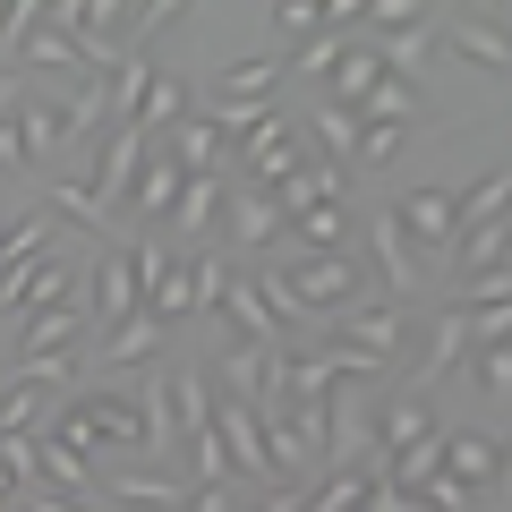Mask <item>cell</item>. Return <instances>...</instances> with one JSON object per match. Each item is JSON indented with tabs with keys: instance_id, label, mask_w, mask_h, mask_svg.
I'll return each instance as SVG.
<instances>
[{
	"instance_id": "cell-33",
	"label": "cell",
	"mask_w": 512,
	"mask_h": 512,
	"mask_svg": "<svg viewBox=\"0 0 512 512\" xmlns=\"http://www.w3.org/2000/svg\"><path fill=\"white\" fill-rule=\"evenodd\" d=\"M265 18H274V35H291V43H308V35H325V26H333L316 0H274Z\"/></svg>"
},
{
	"instance_id": "cell-35",
	"label": "cell",
	"mask_w": 512,
	"mask_h": 512,
	"mask_svg": "<svg viewBox=\"0 0 512 512\" xmlns=\"http://www.w3.org/2000/svg\"><path fill=\"white\" fill-rule=\"evenodd\" d=\"M35 419H43V393L35 384H9L0 393V436H35Z\"/></svg>"
},
{
	"instance_id": "cell-29",
	"label": "cell",
	"mask_w": 512,
	"mask_h": 512,
	"mask_svg": "<svg viewBox=\"0 0 512 512\" xmlns=\"http://www.w3.org/2000/svg\"><path fill=\"white\" fill-rule=\"evenodd\" d=\"M35 453H43V470H35V487H94V470H86V453H69V444H52V436H35Z\"/></svg>"
},
{
	"instance_id": "cell-12",
	"label": "cell",
	"mask_w": 512,
	"mask_h": 512,
	"mask_svg": "<svg viewBox=\"0 0 512 512\" xmlns=\"http://www.w3.org/2000/svg\"><path fill=\"white\" fill-rule=\"evenodd\" d=\"M444 478H461V487H495V495H504V436H444Z\"/></svg>"
},
{
	"instance_id": "cell-5",
	"label": "cell",
	"mask_w": 512,
	"mask_h": 512,
	"mask_svg": "<svg viewBox=\"0 0 512 512\" xmlns=\"http://www.w3.org/2000/svg\"><path fill=\"white\" fill-rule=\"evenodd\" d=\"M214 436H222L231 478H265V487H282V478H274V453H265V419H256L248 402H222V410H214Z\"/></svg>"
},
{
	"instance_id": "cell-41",
	"label": "cell",
	"mask_w": 512,
	"mask_h": 512,
	"mask_svg": "<svg viewBox=\"0 0 512 512\" xmlns=\"http://www.w3.org/2000/svg\"><path fill=\"white\" fill-rule=\"evenodd\" d=\"M26 103H35V77H26V69H0V120H18Z\"/></svg>"
},
{
	"instance_id": "cell-2",
	"label": "cell",
	"mask_w": 512,
	"mask_h": 512,
	"mask_svg": "<svg viewBox=\"0 0 512 512\" xmlns=\"http://www.w3.org/2000/svg\"><path fill=\"white\" fill-rule=\"evenodd\" d=\"M239 154H248V188H256V197H265L282 171L308 163V146H299V120H291V111H265V120L239 137Z\"/></svg>"
},
{
	"instance_id": "cell-6",
	"label": "cell",
	"mask_w": 512,
	"mask_h": 512,
	"mask_svg": "<svg viewBox=\"0 0 512 512\" xmlns=\"http://www.w3.org/2000/svg\"><path fill=\"white\" fill-rule=\"evenodd\" d=\"M393 231L410 239V256H419V248L444 256V248L461 239V214H453V197H444V188H410V197L393 205Z\"/></svg>"
},
{
	"instance_id": "cell-24",
	"label": "cell",
	"mask_w": 512,
	"mask_h": 512,
	"mask_svg": "<svg viewBox=\"0 0 512 512\" xmlns=\"http://www.w3.org/2000/svg\"><path fill=\"white\" fill-rule=\"evenodd\" d=\"M231 239H239V248H274V239H282V214H274V205H265V197H256V188H248V197H239L231 205Z\"/></svg>"
},
{
	"instance_id": "cell-42",
	"label": "cell",
	"mask_w": 512,
	"mask_h": 512,
	"mask_svg": "<svg viewBox=\"0 0 512 512\" xmlns=\"http://www.w3.org/2000/svg\"><path fill=\"white\" fill-rule=\"evenodd\" d=\"M9 512H77V504H60V487H18Z\"/></svg>"
},
{
	"instance_id": "cell-32",
	"label": "cell",
	"mask_w": 512,
	"mask_h": 512,
	"mask_svg": "<svg viewBox=\"0 0 512 512\" xmlns=\"http://www.w3.org/2000/svg\"><path fill=\"white\" fill-rule=\"evenodd\" d=\"M291 231H299V239H308V248H316V256H333V248H342V231H350V214H342V197H333V205H316V214H299V222H291Z\"/></svg>"
},
{
	"instance_id": "cell-38",
	"label": "cell",
	"mask_w": 512,
	"mask_h": 512,
	"mask_svg": "<svg viewBox=\"0 0 512 512\" xmlns=\"http://www.w3.org/2000/svg\"><path fill=\"white\" fill-rule=\"evenodd\" d=\"M35 470H43L35 436H0V478H9V487H35Z\"/></svg>"
},
{
	"instance_id": "cell-20",
	"label": "cell",
	"mask_w": 512,
	"mask_h": 512,
	"mask_svg": "<svg viewBox=\"0 0 512 512\" xmlns=\"http://www.w3.org/2000/svg\"><path fill=\"white\" fill-rule=\"evenodd\" d=\"M77 325H86V308H43V316H26V342H18V359H60V350L77 342Z\"/></svg>"
},
{
	"instance_id": "cell-39",
	"label": "cell",
	"mask_w": 512,
	"mask_h": 512,
	"mask_svg": "<svg viewBox=\"0 0 512 512\" xmlns=\"http://www.w3.org/2000/svg\"><path fill=\"white\" fill-rule=\"evenodd\" d=\"M402 137H410V128H359V146H350V163L384 171V163H393V154H402Z\"/></svg>"
},
{
	"instance_id": "cell-14",
	"label": "cell",
	"mask_w": 512,
	"mask_h": 512,
	"mask_svg": "<svg viewBox=\"0 0 512 512\" xmlns=\"http://www.w3.org/2000/svg\"><path fill=\"white\" fill-rule=\"evenodd\" d=\"M137 308H146V291H137V265H128V256H103V274H94V325L120 333Z\"/></svg>"
},
{
	"instance_id": "cell-11",
	"label": "cell",
	"mask_w": 512,
	"mask_h": 512,
	"mask_svg": "<svg viewBox=\"0 0 512 512\" xmlns=\"http://www.w3.org/2000/svg\"><path fill=\"white\" fill-rule=\"evenodd\" d=\"M9 52L26 60V77H52V69H77V77H86V52H77V35H60L43 9H35V26H26V35H9Z\"/></svg>"
},
{
	"instance_id": "cell-31",
	"label": "cell",
	"mask_w": 512,
	"mask_h": 512,
	"mask_svg": "<svg viewBox=\"0 0 512 512\" xmlns=\"http://www.w3.org/2000/svg\"><path fill=\"white\" fill-rule=\"evenodd\" d=\"M214 214H222V180H180L171 222H180V231H214Z\"/></svg>"
},
{
	"instance_id": "cell-44",
	"label": "cell",
	"mask_w": 512,
	"mask_h": 512,
	"mask_svg": "<svg viewBox=\"0 0 512 512\" xmlns=\"http://www.w3.org/2000/svg\"><path fill=\"white\" fill-rule=\"evenodd\" d=\"M367 512H419V504H410L402 487H384V478H376V487H367Z\"/></svg>"
},
{
	"instance_id": "cell-36",
	"label": "cell",
	"mask_w": 512,
	"mask_h": 512,
	"mask_svg": "<svg viewBox=\"0 0 512 512\" xmlns=\"http://www.w3.org/2000/svg\"><path fill=\"white\" fill-rule=\"evenodd\" d=\"M316 137H325V163H350V146H359V120H350L342 103L316 111Z\"/></svg>"
},
{
	"instance_id": "cell-8",
	"label": "cell",
	"mask_w": 512,
	"mask_h": 512,
	"mask_svg": "<svg viewBox=\"0 0 512 512\" xmlns=\"http://www.w3.org/2000/svg\"><path fill=\"white\" fill-rule=\"evenodd\" d=\"M333 197H342V163H325V154H308L299 171H282V180L265 188V205L282 214V231H291L299 214H316V205H333Z\"/></svg>"
},
{
	"instance_id": "cell-45",
	"label": "cell",
	"mask_w": 512,
	"mask_h": 512,
	"mask_svg": "<svg viewBox=\"0 0 512 512\" xmlns=\"http://www.w3.org/2000/svg\"><path fill=\"white\" fill-rule=\"evenodd\" d=\"M265 512H308V495H299L291 478H282V487H265Z\"/></svg>"
},
{
	"instance_id": "cell-17",
	"label": "cell",
	"mask_w": 512,
	"mask_h": 512,
	"mask_svg": "<svg viewBox=\"0 0 512 512\" xmlns=\"http://www.w3.org/2000/svg\"><path fill=\"white\" fill-rule=\"evenodd\" d=\"M146 316H154V325L205 316V308H197V282H188V265H180V256H163V274H146Z\"/></svg>"
},
{
	"instance_id": "cell-26",
	"label": "cell",
	"mask_w": 512,
	"mask_h": 512,
	"mask_svg": "<svg viewBox=\"0 0 512 512\" xmlns=\"http://www.w3.org/2000/svg\"><path fill=\"white\" fill-rule=\"evenodd\" d=\"M453 256H461V274H487V265H504V214H495V222H461Z\"/></svg>"
},
{
	"instance_id": "cell-19",
	"label": "cell",
	"mask_w": 512,
	"mask_h": 512,
	"mask_svg": "<svg viewBox=\"0 0 512 512\" xmlns=\"http://www.w3.org/2000/svg\"><path fill=\"white\" fill-rule=\"evenodd\" d=\"M376 77H384L376 43H367V35H350V43H342V60H333V103H342V111H359V94L376 86Z\"/></svg>"
},
{
	"instance_id": "cell-27",
	"label": "cell",
	"mask_w": 512,
	"mask_h": 512,
	"mask_svg": "<svg viewBox=\"0 0 512 512\" xmlns=\"http://www.w3.org/2000/svg\"><path fill=\"white\" fill-rule=\"evenodd\" d=\"M453 52H461V60H478V69H504V60H512V35H504V26L461 18V26H453Z\"/></svg>"
},
{
	"instance_id": "cell-40",
	"label": "cell",
	"mask_w": 512,
	"mask_h": 512,
	"mask_svg": "<svg viewBox=\"0 0 512 512\" xmlns=\"http://www.w3.org/2000/svg\"><path fill=\"white\" fill-rule=\"evenodd\" d=\"M419 512H470V487L436 470V478H427V504H419Z\"/></svg>"
},
{
	"instance_id": "cell-1",
	"label": "cell",
	"mask_w": 512,
	"mask_h": 512,
	"mask_svg": "<svg viewBox=\"0 0 512 512\" xmlns=\"http://www.w3.org/2000/svg\"><path fill=\"white\" fill-rule=\"evenodd\" d=\"M256 291L274 299L282 325H291V316H350L359 291H367V265L350 248H333V256H282V265L256 274Z\"/></svg>"
},
{
	"instance_id": "cell-7",
	"label": "cell",
	"mask_w": 512,
	"mask_h": 512,
	"mask_svg": "<svg viewBox=\"0 0 512 512\" xmlns=\"http://www.w3.org/2000/svg\"><path fill=\"white\" fill-rule=\"evenodd\" d=\"M222 316L239 325V342H256V350H291V325L274 316V299L256 291V274H239V265H231V282H222Z\"/></svg>"
},
{
	"instance_id": "cell-46",
	"label": "cell",
	"mask_w": 512,
	"mask_h": 512,
	"mask_svg": "<svg viewBox=\"0 0 512 512\" xmlns=\"http://www.w3.org/2000/svg\"><path fill=\"white\" fill-rule=\"evenodd\" d=\"M9 18H18V0H0V43H9Z\"/></svg>"
},
{
	"instance_id": "cell-18",
	"label": "cell",
	"mask_w": 512,
	"mask_h": 512,
	"mask_svg": "<svg viewBox=\"0 0 512 512\" xmlns=\"http://www.w3.org/2000/svg\"><path fill=\"white\" fill-rule=\"evenodd\" d=\"M171 419H180V436H214V384H205V367H180L171 376Z\"/></svg>"
},
{
	"instance_id": "cell-43",
	"label": "cell",
	"mask_w": 512,
	"mask_h": 512,
	"mask_svg": "<svg viewBox=\"0 0 512 512\" xmlns=\"http://www.w3.org/2000/svg\"><path fill=\"white\" fill-rule=\"evenodd\" d=\"M188 512H239L231 487H188Z\"/></svg>"
},
{
	"instance_id": "cell-28",
	"label": "cell",
	"mask_w": 512,
	"mask_h": 512,
	"mask_svg": "<svg viewBox=\"0 0 512 512\" xmlns=\"http://www.w3.org/2000/svg\"><path fill=\"white\" fill-rule=\"evenodd\" d=\"M367 487H376V470H333L325 487L308 495V512H367Z\"/></svg>"
},
{
	"instance_id": "cell-47",
	"label": "cell",
	"mask_w": 512,
	"mask_h": 512,
	"mask_svg": "<svg viewBox=\"0 0 512 512\" xmlns=\"http://www.w3.org/2000/svg\"><path fill=\"white\" fill-rule=\"evenodd\" d=\"M0 504H18V487H9V478H0Z\"/></svg>"
},
{
	"instance_id": "cell-22",
	"label": "cell",
	"mask_w": 512,
	"mask_h": 512,
	"mask_svg": "<svg viewBox=\"0 0 512 512\" xmlns=\"http://www.w3.org/2000/svg\"><path fill=\"white\" fill-rule=\"evenodd\" d=\"M154 350H163V325H154V316H146V308L128 316V325H120V333H103V359H111V367H146V359H154Z\"/></svg>"
},
{
	"instance_id": "cell-37",
	"label": "cell",
	"mask_w": 512,
	"mask_h": 512,
	"mask_svg": "<svg viewBox=\"0 0 512 512\" xmlns=\"http://www.w3.org/2000/svg\"><path fill=\"white\" fill-rule=\"evenodd\" d=\"M461 359H470V376H478V393H487V402L504 410V393H512V359H504V350H461Z\"/></svg>"
},
{
	"instance_id": "cell-30",
	"label": "cell",
	"mask_w": 512,
	"mask_h": 512,
	"mask_svg": "<svg viewBox=\"0 0 512 512\" xmlns=\"http://www.w3.org/2000/svg\"><path fill=\"white\" fill-rule=\"evenodd\" d=\"M504 197H512V171L495 163L478 188H461V197H453V214H461V222H495V214H504Z\"/></svg>"
},
{
	"instance_id": "cell-21",
	"label": "cell",
	"mask_w": 512,
	"mask_h": 512,
	"mask_svg": "<svg viewBox=\"0 0 512 512\" xmlns=\"http://www.w3.org/2000/svg\"><path fill=\"white\" fill-rule=\"evenodd\" d=\"M274 86H291V60H239V69H222L214 103H274Z\"/></svg>"
},
{
	"instance_id": "cell-10",
	"label": "cell",
	"mask_w": 512,
	"mask_h": 512,
	"mask_svg": "<svg viewBox=\"0 0 512 512\" xmlns=\"http://www.w3.org/2000/svg\"><path fill=\"white\" fill-rule=\"evenodd\" d=\"M86 419H94V444H120V453H137V461L154 453L146 419H137V393H86ZM154 470H163V461H154Z\"/></svg>"
},
{
	"instance_id": "cell-15",
	"label": "cell",
	"mask_w": 512,
	"mask_h": 512,
	"mask_svg": "<svg viewBox=\"0 0 512 512\" xmlns=\"http://www.w3.org/2000/svg\"><path fill=\"white\" fill-rule=\"evenodd\" d=\"M367 248H376V282H384V299L419 291V256H410V239L393 231V214H376V222H367Z\"/></svg>"
},
{
	"instance_id": "cell-25",
	"label": "cell",
	"mask_w": 512,
	"mask_h": 512,
	"mask_svg": "<svg viewBox=\"0 0 512 512\" xmlns=\"http://www.w3.org/2000/svg\"><path fill=\"white\" fill-rule=\"evenodd\" d=\"M461 350H470V325H461V308H444V316H436V350L419 359V384H410V393H427V384H436L444 367L461 359Z\"/></svg>"
},
{
	"instance_id": "cell-16",
	"label": "cell",
	"mask_w": 512,
	"mask_h": 512,
	"mask_svg": "<svg viewBox=\"0 0 512 512\" xmlns=\"http://www.w3.org/2000/svg\"><path fill=\"white\" fill-rule=\"evenodd\" d=\"M128 197H137V214H146V222H171V205H180V163L154 146L146 163H137V180H128Z\"/></svg>"
},
{
	"instance_id": "cell-9",
	"label": "cell",
	"mask_w": 512,
	"mask_h": 512,
	"mask_svg": "<svg viewBox=\"0 0 512 512\" xmlns=\"http://www.w3.org/2000/svg\"><path fill=\"white\" fill-rule=\"evenodd\" d=\"M419 436H436V410H427V393H393V402L367 419V444H384V461L410 453ZM384 461H376V470H384Z\"/></svg>"
},
{
	"instance_id": "cell-3",
	"label": "cell",
	"mask_w": 512,
	"mask_h": 512,
	"mask_svg": "<svg viewBox=\"0 0 512 512\" xmlns=\"http://www.w3.org/2000/svg\"><path fill=\"white\" fill-rule=\"evenodd\" d=\"M333 325H342V333H333V342H342V350H367V359H402V350H410V299H376V308H350V316H333Z\"/></svg>"
},
{
	"instance_id": "cell-23",
	"label": "cell",
	"mask_w": 512,
	"mask_h": 512,
	"mask_svg": "<svg viewBox=\"0 0 512 512\" xmlns=\"http://www.w3.org/2000/svg\"><path fill=\"white\" fill-rule=\"evenodd\" d=\"M69 291H77V282H69V265H52V256H43L35 274H26V291H18V308H9V316H43V308H69Z\"/></svg>"
},
{
	"instance_id": "cell-13",
	"label": "cell",
	"mask_w": 512,
	"mask_h": 512,
	"mask_svg": "<svg viewBox=\"0 0 512 512\" xmlns=\"http://www.w3.org/2000/svg\"><path fill=\"white\" fill-rule=\"evenodd\" d=\"M111 495H120L128 512H188V487H180L171 470H146V461L111 470Z\"/></svg>"
},
{
	"instance_id": "cell-48",
	"label": "cell",
	"mask_w": 512,
	"mask_h": 512,
	"mask_svg": "<svg viewBox=\"0 0 512 512\" xmlns=\"http://www.w3.org/2000/svg\"><path fill=\"white\" fill-rule=\"evenodd\" d=\"M0 512H9V504H0Z\"/></svg>"
},
{
	"instance_id": "cell-34",
	"label": "cell",
	"mask_w": 512,
	"mask_h": 512,
	"mask_svg": "<svg viewBox=\"0 0 512 512\" xmlns=\"http://www.w3.org/2000/svg\"><path fill=\"white\" fill-rule=\"evenodd\" d=\"M487 299H512V265H487V274H461V291L444 308H487Z\"/></svg>"
},
{
	"instance_id": "cell-4",
	"label": "cell",
	"mask_w": 512,
	"mask_h": 512,
	"mask_svg": "<svg viewBox=\"0 0 512 512\" xmlns=\"http://www.w3.org/2000/svg\"><path fill=\"white\" fill-rule=\"evenodd\" d=\"M146 154H154V146L137 137V128H111L103 146H94V171L77 180V188H86V205H94V214H111V205L128 197V180H137V163H146Z\"/></svg>"
}]
</instances>
